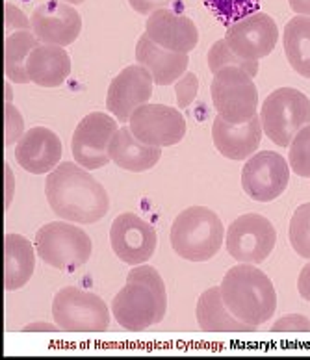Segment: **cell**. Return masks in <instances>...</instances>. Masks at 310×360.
Masks as SVG:
<instances>
[{"label": "cell", "instance_id": "ab89813d", "mask_svg": "<svg viewBox=\"0 0 310 360\" xmlns=\"http://www.w3.org/2000/svg\"><path fill=\"white\" fill-rule=\"evenodd\" d=\"M4 93H6V104L13 103V89H11L10 80L4 84Z\"/></svg>", "mask_w": 310, "mask_h": 360}, {"label": "cell", "instance_id": "9a60e30c", "mask_svg": "<svg viewBox=\"0 0 310 360\" xmlns=\"http://www.w3.org/2000/svg\"><path fill=\"white\" fill-rule=\"evenodd\" d=\"M225 41L238 56L260 60L275 51L279 41V26L271 15L257 11L228 26Z\"/></svg>", "mask_w": 310, "mask_h": 360}, {"label": "cell", "instance_id": "484cf974", "mask_svg": "<svg viewBox=\"0 0 310 360\" xmlns=\"http://www.w3.org/2000/svg\"><path fill=\"white\" fill-rule=\"evenodd\" d=\"M41 45L32 30H21L6 36L4 41V72L10 82L28 84L30 77L26 72V60L36 46Z\"/></svg>", "mask_w": 310, "mask_h": 360}, {"label": "cell", "instance_id": "8992f818", "mask_svg": "<svg viewBox=\"0 0 310 360\" xmlns=\"http://www.w3.org/2000/svg\"><path fill=\"white\" fill-rule=\"evenodd\" d=\"M264 136L275 145L290 147L292 139L310 124V101L295 88H279L269 93L260 108Z\"/></svg>", "mask_w": 310, "mask_h": 360}, {"label": "cell", "instance_id": "4fadbf2b", "mask_svg": "<svg viewBox=\"0 0 310 360\" xmlns=\"http://www.w3.org/2000/svg\"><path fill=\"white\" fill-rule=\"evenodd\" d=\"M110 245L115 257L129 266L149 262L158 248L155 226L134 212H124L115 217L110 229Z\"/></svg>", "mask_w": 310, "mask_h": 360}, {"label": "cell", "instance_id": "cb8c5ba5", "mask_svg": "<svg viewBox=\"0 0 310 360\" xmlns=\"http://www.w3.org/2000/svg\"><path fill=\"white\" fill-rule=\"evenodd\" d=\"M195 318L201 330L207 333H247L257 329L227 309L219 286H212L201 293L195 307Z\"/></svg>", "mask_w": 310, "mask_h": 360}, {"label": "cell", "instance_id": "e575fe53", "mask_svg": "<svg viewBox=\"0 0 310 360\" xmlns=\"http://www.w3.org/2000/svg\"><path fill=\"white\" fill-rule=\"evenodd\" d=\"M169 2L171 0H129L130 8L138 11L140 15H150V13L162 10V8H167Z\"/></svg>", "mask_w": 310, "mask_h": 360}, {"label": "cell", "instance_id": "44dd1931", "mask_svg": "<svg viewBox=\"0 0 310 360\" xmlns=\"http://www.w3.org/2000/svg\"><path fill=\"white\" fill-rule=\"evenodd\" d=\"M26 72L39 88H60L71 75V56L65 46L43 43L26 60Z\"/></svg>", "mask_w": 310, "mask_h": 360}, {"label": "cell", "instance_id": "f546056e", "mask_svg": "<svg viewBox=\"0 0 310 360\" xmlns=\"http://www.w3.org/2000/svg\"><path fill=\"white\" fill-rule=\"evenodd\" d=\"M290 169L301 179H310V124L301 130L290 143Z\"/></svg>", "mask_w": 310, "mask_h": 360}, {"label": "cell", "instance_id": "f35d334b", "mask_svg": "<svg viewBox=\"0 0 310 360\" xmlns=\"http://www.w3.org/2000/svg\"><path fill=\"white\" fill-rule=\"evenodd\" d=\"M288 4L297 15H310V0H288Z\"/></svg>", "mask_w": 310, "mask_h": 360}, {"label": "cell", "instance_id": "ffe728a7", "mask_svg": "<svg viewBox=\"0 0 310 360\" xmlns=\"http://www.w3.org/2000/svg\"><path fill=\"white\" fill-rule=\"evenodd\" d=\"M136 60L150 72V77H153L156 86L175 84L182 75H186L188 65H190L188 54L167 51V49L153 41L147 34H143L138 39Z\"/></svg>", "mask_w": 310, "mask_h": 360}, {"label": "cell", "instance_id": "d6a6232c", "mask_svg": "<svg viewBox=\"0 0 310 360\" xmlns=\"http://www.w3.org/2000/svg\"><path fill=\"white\" fill-rule=\"evenodd\" d=\"M4 22H6V36L15 34L21 30H32V19L25 15V11L19 10L11 2H6L4 6Z\"/></svg>", "mask_w": 310, "mask_h": 360}, {"label": "cell", "instance_id": "7a4b0ae2", "mask_svg": "<svg viewBox=\"0 0 310 360\" xmlns=\"http://www.w3.org/2000/svg\"><path fill=\"white\" fill-rule=\"evenodd\" d=\"M166 312L167 292L160 273L147 264L134 266L127 275V284L112 301V314L117 325L138 333L160 323Z\"/></svg>", "mask_w": 310, "mask_h": 360}, {"label": "cell", "instance_id": "2e32d148", "mask_svg": "<svg viewBox=\"0 0 310 360\" xmlns=\"http://www.w3.org/2000/svg\"><path fill=\"white\" fill-rule=\"evenodd\" d=\"M30 19L32 32L45 45H72L82 32V15L63 0H49L37 6Z\"/></svg>", "mask_w": 310, "mask_h": 360}, {"label": "cell", "instance_id": "ac0fdd59", "mask_svg": "<svg viewBox=\"0 0 310 360\" xmlns=\"http://www.w3.org/2000/svg\"><path fill=\"white\" fill-rule=\"evenodd\" d=\"M145 34L160 46L173 52H191L199 43V30L190 17L162 8L150 13L145 22Z\"/></svg>", "mask_w": 310, "mask_h": 360}, {"label": "cell", "instance_id": "d6986e66", "mask_svg": "<svg viewBox=\"0 0 310 360\" xmlns=\"http://www.w3.org/2000/svg\"><path fill=\"white\" fill-rule=\"evenodd\" d=\"M262 121L260 117H253L243 124L227 123L221 115L214 119L212 124V141L217 153L228 160L242 162L257 153L262 143Z\"/></svg>", "mask_w": 310, "mask_h": 360}, {"label": "cell", "instance_id": "ba28073f", "mask_svg": "<svg viewBox=\"0 0 310 360\" xmlns=\"http://www.w3.org/2000/svg\"><path fill=\"white\" fill-rule=\"evenodd\" d=\"M52 318L60 329L69 333H104L110 327V310L103 297L77 286L58 290Z\"/></svg>", "mask_w": 310, "mask_h": 360}, {"label": "cell", "instance_id": "5b68a950", "mask_svg": "<svg viewBox=\"0 0 310 360\" xmlns=\"http://www.w3.org/2000/svg\"><path fill=\"white\" fill-rule=\"evenodd\" d=\"M34 245L43 262L67 273L82 268L93 252L91 238L80 226L65 219L43 225L36 232Z\"/></svg>", "mask_w": 310, "mask_h": 360}, {"label": "cell", "instance_id": "603a6c76", "mask_svg": "<svg viewBox=\"0 0 310 360\" xmlns=\"http://www.w3.org/2000/svg\"><path fill=\"white\" fill-rule=\"evenodd\" d=\"M36 245L21 234L4 238V290L15 292L30 283L36 271Z\"/></svg>", "mask_w": 310, "mask_h": 360}, {"label": "cell", "instance_id": "d4e9b609", "mask_svg": "<svg viewBox=\"0 0 310 360\" xmlns=\"http://www.w3.org/2000/svg\"><path fill=\"white\" fill-rule=\"evenodd\" d=\"M285 54L297 75L310 80V15H295L286 22Z\"/></svg>", "mask_w": 310, "mask_h": 360}, {"label": "cell", "instance_id": "7402d4cb", "mask_svg": "<svg viewBox=\"0 0 310 360\" xmlns=\"http://www.w3.org/2000/svg\"><path fill=\"white\" fill-rule=\"evenodd\" d=\"M162 158L160 147H153L136 138L130 127H121L110 143V160L130 173L153 169Z\"/></svg>", "mask_w": 310, "mask_h": 360}, {"label": "cell", "instance_id": "e0dca14e", "mask_svg": "<svg viewBox=\"0 0 310 360\" xmlns=\"http://www.w3.org/2000/svg\"><path fill=\"white\" fill-rule=\"evenodd\" d=\"M62 141L56 132L47 127L26 130L13 150L17 164L32 175H49L62 164Z\"/></svg>", "mask_w": 310, "mask_h": 360}, {"label": "cell", "instance_id": "8fae6325", "mask_svg": "<svg viewBox=\"0 0 310 360\" xmlns=\"http://www.w3.org/2000/svg\"><path fill=\"white\" fill-rule=\"evenodd\" d=\"M290 182V164L275 150L254 153L242 169V188L249 199L271 202L286 191Z\"/></svg>", "mask_w": 310, "mask_h": 360}, {"label": "cell", "instance_id": "83f0119b", "mask_svg": "<svg viewBox=\"0 0 310 360\" xmlns=\"http://www.w3.org/2000/svg\"><path fill=\"white\" fill-rule=\"evenodd\" d=\"M205 4L217 21L228 28L243 17L257 13L260 0H205Z\"/></svg>", "mask_w": 310, "mask_h": 360}, {"label": "cell", "instance_id": "74e56055", "mask_svg": "<svg viewBox=\"0 0 310 360\" xmlns=\"http://www.w3.org/2000/svg\"><path fill=\"white\" fill-rule=\"evenodd\" d=\"M25 333H56V330H62L60 329V325L54 321V323H49V321H32V323L25 325L22 327Z\"/></svg>", "mask_w": 310, "mask_h": 360}, {"label": "cell", "instance_id": "4dcf8cb0", "mask_svg": "<svg viewBox=\"0 0 310 360\" xmlns=\"http://www.w3.org/2000/svg\"><path fill=\"white\" fill-rule=\"evenodd\" d=\"M197 93H199V78L195 72L186 71V75H182L175 82L176 106L181 110H186L195 101Z\"/></svg>", "mask_w": 310, "mask_h": 360}, {"label": "cell", "instance_id": "3957f363", "mask_svg": "<svg viewBox=\"0 0 310 360\" xmlns=\"http://www.w3.org/2000/svg\"><path fill=\"white\" fill-rule=\"evenodd\" d=\"M219 288L227 309L253 327L268 323L277 310L273 283L254 264H238L228 269Z\"/></svg>", "mask_w": 310, "mask_h": 360}, {"label": "cell", "instance_id": "836d02e7", "mask_svg": "<svg viewBox=\"0 0 310 360\" xmlns=\"http://www.w3.org/2000/svg\"><path fill=\"white\" fill-rule=\"evenodd\" d=\"M273 333H310V319L303 314H288L277 319L271 327Z\"/></svg>", "mask_w": 310, "mask_h": 360}, {"label": "cell", "instance_id": "4316f807", "mask_svg": "<svg viewBox=\"0 0 310 360\" xmlns=\"http://www.w3.org/2000/svg\"><path fill=\"white\" fill-rule=\"evenodd\" d=\"M208 69L212 75H216L217 71H221L225 68H242L243 71L249 72L251 77H257L259 75L260 63L259 60H245V58L238 56L236 52L227 45L225 37L223 39H217L210 49H208L207 54Z\"/></svg>", "mask_w": 310, "mask_h": 360}, {"label": "cell", "instance_id": "52a82bcc", "mask_svg": "<svg viewBox=\"0 0 310 360\" xmlns=\"http://www.w3.org/2000/svg\"><path fill=\"white\" fill-rule=\"evenodd\" d=\"M214 108L227 123L243 124L257 117L259 91L253 77L242 68H225L217 71L210 84Z\"/></svg>", "mask_w": 310, "mask_h": 360}, {"label": "cell", "instance_id": "30bf717a", "mask_svg": "<svg viewBox=\"0 0 310 360\" xmlns=\"http://www.w3.org/2000/svg\"><path fill=\"white\" fill-rule=\"evenodd\" d=\"M120 130L117 119L104 112L88 113L71 138L72 158L88 171L103 169L110 160V143Z\"/></svg>", "mask_w": 310, "mask_h": 360}, {"label": "cell", "instance_id": "277c9868", "mask_svg": "<svg viewBox=\"0 0 310 360\" xmlns=\"http://www.w3.org/2000/svg\"><path fill=\"white\" fill-rule=\"evenodd\" d=\"M171 248L188 262H208L225 242V226L207 206H190L171 225Z\"/></svg>", "mask_w": 310, "mask_h": 360}, {"label": "cell", "instance_id": "7c38bea8", "mask_svg": "<svg viewBox=\"0 0 310 360\" xmlns=\"http://www.w3.org/2000/svg\"><path fill=\"white\" fill-rule=\"evenodd\" d=\"M129 127L136 138L153 147H171L186 136V117L167 104H143L130 115Z\"/></svg>", "mask_w": 310, "mask_h": 360}, {"label": "cell", "instance_id": "9c48e42d", "mask_svg": "<svg viewBox=\"0 0 310 360\" xmlns=\"http://www.w3.org/2000/svg\"><path fill=\"white\" fill-rule=\"evenodd\" d=\"M227 252L240 264L259 266L277 245V229L260 214H243L236 217L225 234Z\"/></svg>", "mask_w": 310, "mask_h": 360}, {"label": "cell", "instance_id": "f1b7e54d", "mask_svg": "<svg viewBox=\"0 0 310 360\" xmlns=\"http://www.w3.org/2000/svg\"><path fill=\"white\" fill-rule=\"evenodd\" d=\"M290 243L301 258L310 260V202L301 205L290 219Z\"/></svg>", "mask_w": 310, "mask_h": 360}, {"label": "cell", "instance_id": "1f68e13d", "mask_svg": "<svg viewBox=\"0 0 310 360\" xmlns=\"http://www.w3.org/2000/svg\"><path fill=\"white\" fill-rule=\"evenodd\" d=\"M4 129H6V145L17 143L25 136V119L22 113L11 104L4 106Z\"/></svg>", "mask_w": 310, "mask_h": 360}, {"label": "cell", "instance_id": "5bb4252c", "mask_svg": "<svg viewBox=\"0 0 310 360\" xmlns=\"http://www.w3.org/2000/svg\"><path fill=\"white\" fill-rule=\"evenodd\" d=\"M153 86L155 80L141 63L129 65L110 82L106 108L117 121L129 123L130 115L150 101L155 91Z\"/></svg>", "mask_w": 310, "mask_h": 360}, {"label": "cell", "instance_id": "6da1fadb", "mask_svg": "<svg viewBox=\"0 0 310 360\" xmlns=\"http://www.w3.org/2000/svg\"><path fill=\"white\" fill-rule=\"evenodd\" d=\"M49 206L60 219L93 225L110 210V197L104 186L77 162H63L45 180Z\"/></svg>", "mask_w": 310, "mask_h": 360}, {"label": "cell", "instance_id": "8d00e7d4", "mask_svg": "<svg viewBox=\"0 0 310 360\" xmlns=\"http://www.w3.org/2000/svg\"><path fill=\"white\" fill-rule=\"evenodd\" d=\"M4 173H6V208H10L11 201H13V195H15V176H13V171H11L10 164H4Z\"/></svg>", "mask_w": 310, "mask_h": 360}, {"label": "cell", "instance_id": "60d3db41", "mask_svg": "<svg viewBox=\"0 0 310 360\" xmlns=\"http://www.w3.org/2000/svg\"><path fill=\"white\" fill-rule=\"evenodd\" d=\"M63 2H69V4L72 6H80L82 2H86V0H63Z\"/></svg>", "mask_w": 310, "mask_h": 360}, {"label": "cell", "instance_id": "d590c367", "mask_svg": "<svg viewBox=\"0 0 310 360\" xmlns=\"http://www.w3.org/2000/svg\"><path fill=\"white\" fill-rule=\"evenodd\" d=\"M297 292L301 297L310 303V262L301 269L299 277H297Z\"/></svg>", "mask_w": 310, "mask_h": 360}]
</instances>
